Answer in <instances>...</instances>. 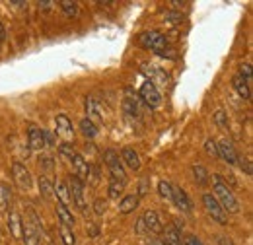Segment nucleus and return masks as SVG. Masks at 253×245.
Here are the masks:
<instances>
[{
  "label": "nucleus",
  "mask_w": 253,
  "mask_h": 245,
  "mask_svg": "<svg viewBox=\"0 0 253 245\" xmlns=\"http://www.w3.org/2000/svg\"><path fill=\"white\" fill-rule=\"evenodd\" d=\"M183 245H203L199 242V238H195V236H189L187 238V242H183Z\"/></svg>",
  "instance_id": "39"
},
{
  "label": "nucleus",
  "mask_w": 253,
  "mask_h": 245,
  "mask_svg": "<svg viewBox=\"0 0 253 245\" xmlns=\"http://www.w3.org/2000/svg\"><path fill=\"white\" fill-rule=\"evenodd\" d=\"M43 134H45V146H47V144H53V142H55V138H53V134H51V132L43 130Z\"/></svg>",
  "instance_id": "41"
},
{
  "label": "nucleus",
  "mask_w": 253,
  "mask_h": 245,
  "mask_svg": "<svg viewBox=\"0 0 253 245\" xmlns=\"http://www.w3.org/2000/svg\"><path fill=\"white\" fill-rule=\"evenodd\" d=\"M148 245H166V244L160 242V240H152V242H148Z\"/></svg>",
  "instance_id": "43"
},
{
  "label": "nucleus",
  "mask_w": 253,
  "mask_h": 245,
  "mask_svg": "<svg viewBox=\"0 0 253 245\" xmlns=\"http://www.w3.org/2000/svg\"><path fill=\"white\" fill-rule=\"evenodd\" d=\"M205 152L209 154V156H212V158H216V156H218V148H216V142L209 138V140L205 142Z\"/></svg>",
  "instance_id": "36"
},
{
  "label": "nucleus",
  "mask_w": 253,
  "mask_h": 245,
  "mask_svg": "<svg viewBox=\"0 0 253 245\" xmlns=\"http://www.w3.org/2000/svg\"><path fill=\"white\" fill-rule=\"evenodd\" d=\"M39 165H41L43 171H53V169H55V160H53V156L43 154V156L39 158Z\"/></svg>",
  "instance_id": "31"
},
{
  "label": "nucleus",
  "mask_w": 253,
  "mask_h": 245,
  "mask_svg": "<svg viewBox=\"0 0 253 245\" xmlns=\"http://www.w3.org/2000/svg\"><path fill=\"white\" fill-rule=\"evenodd\" d=\"M59 234H61V240H63L64 245H76V238H74V234H72L70 228L61 226V228H59Z\"/></svg>",
  "instance_id": "29"
},
{
  "label": "nucleus",
  "mask_w": 253,
  "mask_h": 245,
  "mask_svg": "<svg viewBox=\"0 0 253 245\" xmlns=\"http://www.w3.org/2000/svg\"><path fill=\"white\" fill-rule=\"evenodd\" d=\"M218 245H234V242L226 236H218Z\"/></svg>",
  "instance_id": "40"
},
{
  "label": "nucleus",
  "mask_w": 253,
  "mask_h": 245,
  "mask_svg": "<svg viewBox=\"0 0 253 245\" xmlns=\"http://www.w3.org/2000/svg\"><path fill=\"white\" fill-rule=\"evenodd\" d=\"M72 165H74V169H76V177H78L80 181H86V179H90L92 167H90V163L84 160V156H80V154H74V156H72Z\"/></svg>",
  "instance_id": "10"
},
{
  "label": "nucleus",
  "mask_w": 253,
  "mask_h": 245,
  "mask_svg": "<svg viewBox=\"0 0 253 245\" xmlns=\"http://www.w3.org/2000/svg\"><path fill=\"white\" fill-rule=\"evenodd\" d=\"M59 152L63 154V156H66V158H70V160H72V156L76 154V150H74V146H72L70 142H63V144L59 146Z\"/></svg>",
  "instance_id": "34"
},
{
  "label": "nucleus",
  "mask_w": 253,
  "mask_h": 245,
  "mask_svg": "<svg viewBox=\"0 0 253 245\" xmlns=\"http://www.w3.org/2000/svg\"><path fill=\"white\" fill-rule=\"evenodd\" d=\"M8 230L14 240H22V218L14 208H10V214H8Z\"/></svg>",
  "instance_id": "14"
},
{
  "label": "nucleus",
  "mask_w": 253,
  "mask_h": 245,
  "mask_svg": "<svg viewBox=\"0 0 253 245\" xmlns=\"http://www.w3.org/2000/svg\"><path fill=\"white\" fill-rule=\"evenodd\" d=\"M212 189H214V199L220 203L224 212H240V203L236 201L228 185L224 183L222 175H212Z\"/></svg>",
  "instance_id": "1"
},
{
  "label": "nucleus",
  "mask_w": 253,
  "mask_h": 245,
  "mask_svg": "<svg viewBox=\"0 0 253 245\" xmlns=\"http://www.w3.org/2000/svg\"><path fill=\"white\" fill-rule=\"evenodd\" d=\"M240 76L252 86V82H253V70H252V64H242L240 66Z\"/></svg>",
  "instance_id": "32"
},
{
  "label": "nucleus",
  "mask_w": 253,
  "mask_h": 245,
  "mask_svg": "<svg viewBox=\"0 0 253 245\" xmlns=\"http://www.w3.org/2000/svg\"><path fill=\"white\" fill-rule=\"evenodd\" d=\"M53 189H55V195H57V203H61L64 204L66 208L70 206V195H68V189H66V185L64 183H55L53 185Z\"/></svg>",
  "instance_id": "22"
},
{
  "label": "nucleus",
  "mask_w": 253,
  "mask_h": 245,
  "mask_svg": "<svg viewBox=\"0 0 253 245\" xmlns=\"http://www.w3.org/2000/svg\"><path fill=\"white\" fill-rule=\"evenodd\" d=\"M171 201L175 203V206H177L181 212H191V201H189V197H187V193H185L181 187L171 185Z\"/></svg>",
  "instance_id": "9"
},
{
  "label": "nucleus",
  "mask_w": 253,
  "mask_h": 245,
  "mask_svg": "<svg viewBox=\"0 0 253 245\" xmlns=\"http://www.w3.org/2000/svg\"><path fill=\"white\" fill-rule=\"evenodd\" d=\"M86 113H88V119L94 122L103 121V113L99 109V101L95 97H86Z\"/></svg>",
  "instance_id": "15"
},
{
  "label": "nucleus",
  "mask_w": 253,
  "mask_h": 245,
  "mask_svg": "<svg viewBox=\"0 0 253 245\" xmlns=\"http://www.w3.org/2000/svg\"><path fill=\"white\" fill-rule=\"evenodd\" d=\"M55 124H57V130H59V134H63L66 138H72V134H74V126H72V121L61 113V115H57L55 117Z\"/></svg>",
  "instance_id": "16"
},
{
  "label": "nucleus",
  "mask_w": 253,
  "mask_h": 245,
  "mask_svg": "<svg viewBox=\"0 0 253 245\" xmlns=\"http://www.w3.org/2000/svg\"><path fill=\"white\" fill-rule=\"evenodd\" d=\"M66 189H68L70 201H72L84 214H88V204H86V197H84V183H82L76 175H70V177H68V183H66Z\"/></svg>",
  "instance_id": "5"
},
{
  "label": "nucleus",
  "mask_w": 253,
  "mask_h": 245,
  "mask_svg": "<svg viewBox=\"0 0 253 245\" xmlns=\"http://www.w3.org/2000/svg\"><path fill=\"white\" fill-rule=\"evenodd\" d=\"M238 163H240V167H242V169H244L248 175H252V173H253L252 162H250V160H244V158H242V160H238Z\"/></svg>",
  "instance_id": "38"
},
{
  "label": "nucleus",
  "mask_w": 253,
  "mask_h": 245,
  "mask_svg": "<svg viewBox=\"0 0 253 245\" xmlns=\"http://www.w3.org/2000/svg\"><path fill=\"white\" fill-rule=\"evenodd\" d=\"M140 99H142L150 109L160 107V103H162V93H160V90L156 88V84H154L152 80H148V82L142 84V88H140Z\"/></svg>",
  "instance_id": "7"
},
{
  "label": "nucleus",
  "mask_w": 253,
  "mask_h": 245,
  "mask_svg": "<svg viewBox=\"0 0 253 245\" xmlns=\"http://www.w3.org/2000/svg\"><path fill=\"white\" fill-rule=\"evenodd\" d=\"M136 206H138V195H125L121 199V203H119V210L123 214H128V212L136 210Z\"/></svg>",
  "instance_id": "19"
},
{
  "label": "nucleus",
  "mask_w": 253,
  "mask_h": 245,
  "mask_svg": "<svg viewBox=\"0 0 253 245\" xmlns=\"http://www.w3.org/2000/svg\"><path fill=\"white\" fill-rule=\"evenodd\" d=\"M103 162H105V165H107V169L111 173V181L126 185V171L123 167V163L119 162V154L115 152L113 148H107L103 152Z\"/></svg>",
  "instance_id": "3"
},
{
  "label": "nucleus",
  "mask_w": 253,
  "mask_h": 245,
  "mask_svg": "<svg viewBox=\"0 0 253 245\" xmlns=\"http://www.w3.org/2000/svg\"><path fill=\"white\" fill-rule=\"evenodd\" d=\"M166 245H183V240H181V232L177 228H168L166 230Z\"/></svg>",
  "instance_id": "23"
},
{
  "label": "nucleus",
  "mask_w": 253,
  "mask_h": 245,
  "mask_svg": "<svg viewBox=\"0 0 253 245\" xmlns=\"http://www.w3.org/2000/svg\"><path fill=\"white\" fill-rule=\"evenodd\" d=\"M193 175H195V181L197 185H201V187H205V185H209V173H207V169L203 167V165H199V163H195L193 165Z\"/></svg>",
  "instance_id": "25"
},
{
  "label": "nucleus",
  "mask_w": 253,
  "mask_h": 245,
  "mask_svg": "<svg viewBox=\"0 0 253 245\" xmlns=\"http://www.w3.org/2000/svg\"><path fill=\"white\" fill-rule=\"evenodd\" d=\"M216 148H218V156L224 158V162H228V163H238L240 156L236 152V148L232 146V142L220 140V142H216Z\"/></svg>",
  "instance_id": "12"
},
{
  "label": "nucleus",
  "mask_w": 253,
  "mask_h": 245,
  "mask_svg": "<svg viewBox=\"0 0 253 245\" xmlns=\"http://www.w3.org/2000/svg\"><path fill=\"white\" fill-rule=\"evenodd\" d=\"M123 111H125V115L128 117V119L138 117V105H136V101L126 97L125 101H123Z\"/></svg>",
  "instance_id": "26"
},
{
  "label": "nucleus",
  "mask_w": 253,
  "mask_h": 245,
  "mask_svg": "<svg viewBox=\"0 0 253 245\" xmlns=\"http://www.w3.org/2000/svg\"><path fill=\"white\" fill-rule=\"evenodd\" d=\"M105 208H107V203L103 201V199H97L94 203V212L97 216H103L105 214Z\"/></svg>",
  "instance_id": "37"
},
{
  "label": "nucleus",
  "mask_w": 253,
  "mask_h": 245,
  "mask_svg": "<svg viewBox=\"0 0 253 245\" xmlns=\"http://www.w3.org/2000/svg\"><path fill=\"white\" fill-rule=\"evenodd\" d=\"M4 37V28H2V24H0V39Z\"/></svg>",
  "instance_id": "45"
},
{
  "label": "nucleus",
  "mask_w": 253,
  "mask_h": 245,
  "mask_svg": "<svg viewBox=\"0 0 253 245\" xmlns=\"http://www.w3.org/2000/svg\"><path fill=\"white\" fill-rule=\"evenodd\" d=\"M37 185H39V193H41V197H43L45 201H51V199H53V195H55L53 183H51L45 175H41V177H39V181H37Z\"/></svg>",
  "instance_id": "21"
},
{
  "label": "nucleus",
  "mask_w": 253,
  "mask_h": 245,
  "mask_svg": "<svg viewBox=\"0 0 253 245\" xmlns=\"http://www.w3.org/2000/svg\"><path fill=\"white\" fill-rule=\"evenodd\" d=\"M138 45L148 49V51H152V53H156V55H162V57H166V53H168V39L158 30L140 33L138 35Z\"/></svg>",
  "instance_id": "2"
},
{
  "label": "nucleus",
  "mask_w": 253,
  "mask_h": 245,
  "mask_svg": "<svg viewBox=\"0 0 253 245\" xmlns=\"http://www.w3.org/2000/svg\"><path fill=\"white\" fill-rule=\"evenodd\" d=\"M232 86H234V90L238 92L240 97H244V99H250V97H252V86H250V84H248L240 74H236V76H234Z\"/></svg>",
  "instance_id": "18"
},
{
  "label": "nucleus",
  "mask_w": 253,
  "mask_h": 245,
  "mask_svg": "<svg viewBox=\"0 0 253 245\" xmlns=\"http://www.w3.org/2000/svg\"><path fill=\"white\" fill-rule=\"evenodd\" d=\"M80 132H82L86 138H94L95 134H97V124H94L88 117H84V119L80 121Z\"/></svg>",
  "instance_id": "24"
},
{
  "label": "nucleus",
  "mask_w": 253,
  "mask_h": 245,
  "mask_svg": "<svg viewBox=\"0 0 253 245\" xmlns=\"http://www.w3.org/2000/svg\"><path fill=\"white\" fill-rule=\"evenodd\" d=\"M136 232H138V234L146 232V230H144V224H142V220H138V224H136Z\"/></svg>",
  "instance_id": "42"
},
{
  "label": "nucleus",
  "mask_w": 253,
  "mask_h": 245,
  "mask_svg": "<svg viewBox=\"0 0 253 245\" xmlns=\"http://www.w3.org/2000/svg\"><path fill=\"white\" fill-rule=\"evenodd\" d=\"M203 204H205L207 212H209V216H211L212 220H216L218 224H226V222H228V216H226L224 208L220 206V203L214 199V195L205 193V195H203Z\"/></svg>",
  "instance_id": "6"
},
{
  "label": "nucleus",
  "mask_w": 253,
  "mask_h": 245,
  "mask_svg": "<svg viewBox=\"0 0 253 245\" xmlns=\"http://www.w3.org/2000/svg\"><path fill=\"white\" fill-rule=\"evenodd\" d=\"M90 234H92V236L97 234V226H95V224H92V232H90Z\"/></svg>",
  "instance_id": "44"
},
{
  "label": "nucleus",
  "mask_w": 253,
  "mask_h": 245,
  "mask_svg": "<svg viewBox=\"0 0 253 245\" xmlns=\"http://www.w3.org/2000/svg\"><path fill=\"white\" fill-rule=\"evenodd\" d=\"M57 216H59V220H61V226H66V228H70L72 230V226H74V216L72 212L61 204V203H57Z\"/></svg>",
  "instance_id": "20"
},
{
  "label": "nucleus",
  "mask_w": 253,
  "mask_h": 245,
  "mask_svg": "<svg viewBox=\"0 0 253 245\" xmlns=\"http://www.w3.org/2000/svg\"><path fill=\"white\" fill-rule=\"evenodd\" d=\"M214 122H216L220 128H226V126H228V121H226V113H224V109H216V113H214Z\"/></svg>",
  "instance_id": "35"
},
{
  "label": "nucleus",
  "mask_w": 253,
  "mask_h": 245,
  "mask_svg": "<svg viewBox=\"0 0 253 245\" xmlns=\"http://www.w3.org/2000/svg\"><path fill=\"white\" fill-rule=\"evenodd\" d=\"M123 187H125L123 183H113V181H111L109 191H107V193H109V197H111V199H117V197L123 193Z\"/></svg>",
  "instance_id": "33"
},
{
  "label": "nucleus",
  "mask_w": 253,
  "mask_h": 245,
  "mask_svg": "<svg viewBox=\"0 0 253 245\" xmlns=\"http://www.w3.org/2000/svg\"><path fill=\"white\" fill-rule=\"evenodd\" d=\"M140 220H142L146 232H150V234H162V232H164V228H162V224H160V218H158V212H156V210H146Z\"/></svg>",
  "instance_id": "11"
},
{
  "label": "nucleus",
  "mask_w": 253,
  "mask_h": 245,
  "mask_svg": "<svg viewBox=\"0 0 253 245\" xmlns=\"http://www.w3.org/2000/svg\"><path fill=\"white\" fill-rule=\"evenodd\" d=\"M30 220L22 222V240L24 245H39V232H41V220L37 218L35 210H28Z\"/></svg>",
  "instance_id": "4"
},
{
  "label": "nucleus",
  "mask_w": 253,
  "mask_h": 245,
  "mask_svg": "<svg viewBox=\"0 0 253 245\" xmlns=\"http://www.w3.org/2000/svg\"><path fill=\"white\" fill-rule=\"evenodd\" d=\"M10 201H12V193H10V187L6 185H0V210H6L10 206Z\"/></svg>",
  "instance_id": "27"
},
{
  "label": "nucleus",
  "mask_w": 253,
  "mask_h": 245,
  "mask_svg": "<svg viewBox=\"0 0 253 245\" xmlns=\"http://www.w3.org/2000/svg\"><path fill=\"white\" fill-rule=\"evenodd\" d=\"M121 158H123V162H125L130 169H134V171L140 169V158H138V154L134 152V148L125 146V148L121 150Z\"/></svg>",
  "instance_id": "17"
},
{
  "label": "nucleus",
  "mask_w": 253,
  "mask_h": 245,
  "mask_svg": "<svg viewBox=\"0 0 253 245\" xmlns=\"http://www.w3.org/2000/svg\"><path fill=\"white\" fill-rule=\"evenodd\" d=\"M59 6L63 8V12L68 18H76L78 12H80V10H78V4H76V2H70V0H63Z\"/></svg>",
  "instance_id": "28"
},
{
  "label": "nucleus",
  "mask_w": 253,
  "mask_h": 245,
  "mask_svg": "<svg viewBox=\"0 0 253 245\" xmlns=\"http://www.w3.org/2000/svg\"><path fill=\"white\" fill-rule=\"evenodd\" d=\"M28 144L32 150H41L45 148V134L39 126H30V132H28Z\"/></svg>",
  "instance_id": "13"
},
{
  "label": "nucleus",
  "mask_w": 253,
  "mask_h": 245,
  "mask_svg": "<svg viewBox=\"0 0 253 245\" xmlns=\"http://www.w3.org/2000/svg\"><path fill=\"white\" fill-rule=\"evenodd\" d=\"M12 177H14V181H16V185H18L20 189H30V187H32V173H30V169H28L24 163H20V162H16V163L12 165Z\"/></svg>",
  "instance_id": "8"
},
{
  "label": "nucleus",
  "mask_w": 253,
  "mask_h": 245,
  "mask_svg": "<svg viewBox=\"0 0 253 245\" xmlns=\"http://www.w3.org/2000/svg\"><path fill=\"white\" fill-rule=\"evenodd\" d=\"M158 193L162 199H166V201H171V183L169 181H166V179H162L158 183Z\"/></svg>",
  "instance_id": "30"
}]
</instances>
